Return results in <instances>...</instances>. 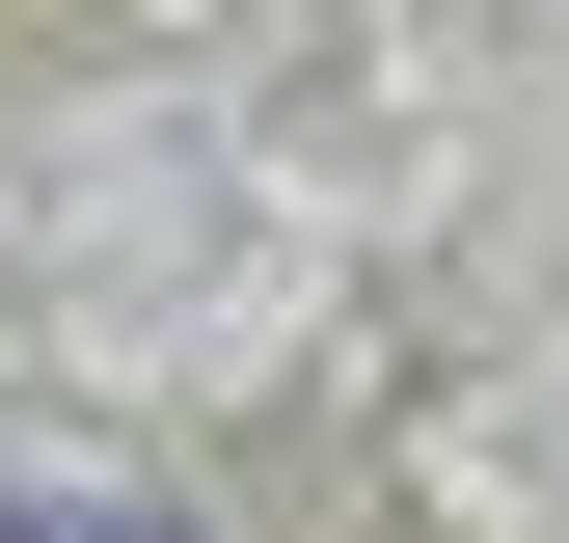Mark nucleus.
Instances as JSON below:
<instances>
[{"label": "nucleus", "mask_w": 569, "mask_h": 543, "mask_svg": "<svg viewBox=\"0 0 569 543\" xmlns=\"http://www.w3.org/2000/svg\"><path fill=\"white\" fill-rule=\"evenodd\" d=\"M0 543H163V516H0Z\"/></svg>", "instance_id": "obj_1"}]
</instances>
